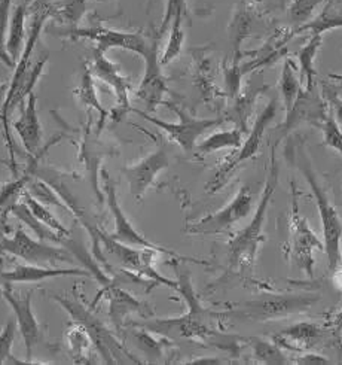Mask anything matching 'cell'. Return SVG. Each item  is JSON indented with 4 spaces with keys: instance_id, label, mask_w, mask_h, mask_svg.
I'll use <instances>...</instances> for the list:
<instances>
[{
    "instance_id": "52a82bcc",
    "label": "cell",
    "mask_w": 342,
    "mask_h": 365,
    "mask_svg": "<svg viewBox=\"0 0 342 365\" xmlns=\"http://www.w3.org/2000/svg\"><path fill=\"white\" fill-rule=\"evenodd\" d=\"M60 35L70 38V39H85L92 41L95 48L100 49L102 53H107L112 48L125 49V51L136 53L141 57L146 56L151 46V41L146 39L141 33H128L121 30L106 29L103 26H92V27H70L61 30Z\"/></svg>"
},
{
    "instance_id": "4fadbf2b",
    "label": "cell",
    "mask_w": 342,
    "mask_h": 365,
    "mask_svg": "<svg viewBox=\"0 0 342 365\" xmlns=\"http://www.w3.org/2000/svg\"><path fill=\"white\" fill-rule=\"evenodd\" d=\"M169 164L170 158L166 146H158L154 153L146 155L139 163L127 165L122 169V175L129 185V192L137 202L141 200L146 191L152 187L158 175L164 172L169 168Z\"/></svg>"
},
{
    "instance_id": "d6986e66",
    "label": "cell",
    "mask_w": 342,
    "mask_h": 365,
    "mask_svg": "<svg viewBox=\"0 0 342 365\" xmlns=\"http://www.w3.org/2000/svg\"><path fill=\"white\" fill-rule=\"evenodd\" d=\"M26 16H27V6L26 4H21L15 6L9 21V35L6 38V49L11 58L15 61V64H17L23 53L24 43L27 41Z\"/></svg>"
},
{
    "instance_id": "cb8c5ba5",
    "label": "cell",
    "mask_w": 342,
    "mask_h": 365,
    "mask_svg": "<svg viewBox=\"0 0 342 365\" xmlns=\"http://www.w3.org/2000/svg\"><path fill=\"white\" fill-rule=\"evenodd\" d=\"M109 298H110V317L113 319V324H115L118 328H121L122 325L125 313L137 312L144 306L140 302L134 300L133 297H129L127 292L115 288H112L109 291Z\"/></svg>"
},
{
    "instance_id": "8fae6325",
    "label": "cell",
    "mask_w": 342,
    "mask_h": 365,
    "mask_svg": "<svg viewBox=\"0 0 342 365\" xmlns=\"http://www.w3.org/2000/svg\"><path fill=\"white\" fill-rule=\"evenodd\" d=\"M0 295L11 306L14 318L17 321L20 334L26 346V358L30 361L35 347L43 341L41 324L33 312V291H28L24 297L15 294L11 287L0 289Z\"/></svg>"
},
{
    "instance_id": "7c38bea8",
    "label": "cell",
    "mask_w": 342,
    "mask_h": 365,
    "mask_svg": "<svg viewBox=\"0 0 342 365\" xmlns=\"http://www.w3.org/2000/svg\"><path fill=\"white\" fill-rule=\"evenodd\" d=\"M159 36L151 39V46L144 58V75L137 88V97L146 105L149 112H155L156 108L164 102L169 91L167 79L162 73V64L159 57Z\"/></svg>"
},
{
    "instance_id": "3957f363",
    "label": "cell",
    "mask_w": 342,
    "mask_h": 365,
    "mask_svg": "<svg viewBox=\"0 0 342 365\" xmlns=\"http://www.w3.org/2000/svg\"><path fill=\"white\" fill-rule=\"evenodd\" d=\"M53 14V9L50 5H46L43 2H39L35 8L33 16H31L30 21V27H28V35H27V41L24 43L23 53L15 64L14 68V75L9 81V90L5 98V103L0 109V121H2L4 125V131H5V138L8 140V146H9V155H11V165L12 170L15 172V155H14V146H12V139L9 135V124H8V118H9V105L12 102V98L15 97V94L18 93V90L23 87L24 81L27 78V73L31 68V56H33V49L38 45V41L41 38L42 29L46 23V20L50 19Z\"/></svg>"
},
{
    "instance_id": "8992f818",
    "label": "cell",
    "mask_w": 342,
    "mask_h": 365,
    "mask_svg": "<svg viewBox=\"0 0 342 365\" xmlns=\"http://www.w3.org/2000/svg\"><path fill=\"white\" fill-rule=\"evenodd\" d=\"M0 254H9L24 262L50 267L54 262H73L68 251L48 245L43 240L31 239L21 228L15 230L12 236H0Z\"/></svg>"
},
{
    "instance_id": "d6a6232c",
    "label": "cell",
    "mask_w": 342,
    "mask_h": 365,
    "mask_svg": "<svg viewBox=\"0 0 342 365\" xmlns=\"http://www.w3.org/2000/svg\"><path fill=\"white\" fill-rule=\"evenodd\" d=\"M321 131H323V142L324 145L333 149L342 157V128L338 125L335 118L326 117L321 123Z\"/></svg>"
},
{
    "instance_id": "30bf717a",
    "label": "cell",
    "mask_w": 342,
    "mask_h": 365,
    "mask_svg": "<svg viewBox=\"0 0 342 365\" xmlns=\"http://www.w3.org/2000/svg\"><path fill=\"white\" fill-rule=\"evenodd\" d=\"M253 207V194L247 187H241L233 200L220 210L208 215L198 222L191 224L189 235H220L249 217Z\"/></svg>"
},
{
    "instance_id": "603a6c76",
    "label": "cell",
    "mask_w": 342,
    "mask_h": 365,
    "mask_svg": "<svg viewBox=\"0 0 342 365\" xmlns=\"http://www.w3.org/2000/svg\"><path fill=\"white\" fill-rule=\"evenodd\" d=\"M280 93L283 97L286 112L292 110L293 105L296 103L301 94V81L296 75L295 64L290 60H286L283 64V71L280 76Z\"/></svg>"
},
{
    "instance_id": "83f0119b",
    "label": "cell",
    "mask_w": 342,
    "mask_h": 365,
    "mask_svg": "<svg viewBox=\"0 0 342 365\" xmlns=\"http://www.w3.org/2000/svg\"><path fill=\"white\" fill-rule=\"evenodd\" d=\"M24 203L27 205V207L30 209V212L33 213V217H35L36 220H39V221L43 222L45 225L53 228L54 231H57V233H58L60 236H63V237L69 236V230H68L66 227H64V225L55 218V215H53L50 210H48V209L42 205V202L38 200V198H35L31 194H27Z\"/></svg>"
},
{
    "instance_id": "ba28073f",
    "label": "cell",
    "mask_w": 342,
    "mask_h": 365,
    "mask_svg": "<svg viewBox=\"0 0 342 365\" xmlns=\"http://www.w3.org/2000/svg\"><path fill=\"white\" fill-rule=\"evenodd\" d=\"M317 294H286L264 295L250 300L242 307V317L256 322H265L289 317L293 313H302L319 302Z\"/></svg>"
},
{
    "instance_id": "7a4b0ae2",
    "label": "cell",
    "mask_w": 342,
    "mask_h": 365,
    "mask_svg": "<svg viewBox=\"0 0 342 365\" xmlns=\"http://www.w3.org/2000/svg\"><path fill=\"white\" fill-rule=\"evenodd\" d=\"M279 176H280V168H279V161H277V145H274L272 154H271L269 172L265 180L262 195H260V202L256 207L255 217L250 225L247 228H244L242 231H240V233L235 236V239L230 243V261L233 265H238L242 261L252 262L255 259L257 254V247L260 242H262L260 236H262V228L267 220L268 207L271 205L277 187H279Z\"/></svg>"
},
{
    "instance_id": "484cf974",
    "label": "cell",
    "mask_w": 342,
    "mask_h": 365,
    "mask_svg": "<svg viewBox=\"0 0 342 365\" xmlns=\"http://www.w3.org/2000/svg\"><path fill=\"white\" fill-rule=\"evenodd\" d=\"M11 212L17 217L21 222H24L26 225H28L31 230L35 231L36 236L42 240H50V242H61L63 236H60L57 231H54L53 228H50L48 225H45L43 222H41L39 220H36L33 217V213L30 212V209L27 207L26 203H18V205H14L11 207Z\"/></svg>"
},
{
    "instance_id": "9c48e42d",
    "label": "cell",
    "mask_w": 342,
    "mask_h": 365,
    "mask_svg": "<svg viewBox=\"0 0 342 365\" xmlns=\"http://www.w3.org/2000/svg\"><path fill=\"white\" fill-rule=\"evenodd\" d=\"M54 298L64 309H66V312H69L75 324L82 325L87 329V333L92 340V344L100 351L106 362L109 364L124 362L121 358L128 356V354L124 352L122 346L117 341L115 336H113L103 325V322L97 319L94 314L90 310H87L84 306H80L78 302L70 300L69 297L54 295Z\"/></svg>"
},
{
    "instance_id": "8d00e7d4",
    "label": "cell",
    "mask_w": 342,
    "mask_h": 365,
    "mask_svg": "<svg viewBox=\"0 0 342 365\" xmlns=\"http://www.w3.org/2000/svg\"><path fill=\"white\" fill-rule=\"evenodd\" d=\"M299 364H328L329 361L326 359L324 356H320V355H314V354H309V355H305L302 356L299 361Z\"/></svg>"
},
{
    "instance_id": "6da1fadb",
    "label": "cell",
    "mask_w": 342,
    "mask_h": 365,
    "mask_svg": "<svg viewBox=\"0 0 342 365\" xmlns=\"http://www.w3.org/2000/svg\"><path fill=\"white\" fill-rule=\"evenodd\" d=\"M298 165L305 180L308 182L309 188L313 191L316 206L320 215L321 228H323L324 252H326V257H328L329 269L335 270L341 262V243H342L341 218L335 206L332 205L328 192H326V190L320 184L319 176L311 165V160H309V157L306 155L304 148H301L299 155H298Z\"/></svg>"
},
{
    "instance_id": "e0dca14e",
    "label": "cell",
    "mask_w": 342,
    "mask_h": 365,
    "mask_svg": "<svg viewBox=\"0 0 342 365\" xmlns=\"http://www.w3.org/2000/svg\"><path fill=\"white\" fill-rule=\"evenodd\" d=\"M290 228H292V243H293V255H295V261L298 262L301 270H304L308 276H313L314 249L321 251V249H324V246L319 240V237L313 233V230L308 227L306 220L299 215L295 197H293Z\"/></svg>"
},
{
    "instance_id": "ffe728a7",
    "label": "cell",
    "mask_w": 342,
    "mask_h": 365,
    "mask_svg": "<svg viewBox=\"0 0 342 365\" xmlns=\"http://www.w3.org/2000/svg\"><path fill=\"white\" fill-rule=\"evenodd\" d=\"M323 45L321 35H311L306 45H304L296 53V58L299 63V72L305 81V90L311 91L314 86L316 78V58L320 53V48Z\"/></svg>"
},
{
    "instance_id": "d4e9b609",
    "label": "cell",
    "mask_w": 342,
    "mask_h": 365,
    "mask_svg": "<svg viewBox=\"0 0 342 365\" xmlns=\"http://www.w3.org/2000/svg\"><path fill=\"white\" fill-rule=\"evenodd\" d=\"M73 94L79 98L80 103L88 106V108H94L97 112L100 113V125L106 121L107 110L100 103L99 97H97V91H95V87H94V81H92V75H91L90 69L84 71L82 78H80V84L73 91Z\"/></svg>"
},
{
    "instance_id": "ac0fdd59",
    "label": "cell",
    "mask_w": 342,
    "mask_h": 365,
    "mask_svg": "<svg viewBox=\"0 0 342 365\" xmlns=\"http://www.w3.org/2000/svg\"><path fill=\"white\" fill-rule=\"evenodd\" d=\"M14 130L17 131V135L21 139V143L27 154L31 157L36 155L42 145L43 138V128L39 121L38 115V97L33 93H30L27 97V102L21 108L20 117L14 121L12 124Z\"/></svg>"
},
{
    "instance_id": "1f68e13d",
    "label": "cell",
    "mask_w": 342,
    "mask_h": 365,
    "mask_svg": "<svg viewBox=\"0 0 342 365\" xmlns=\"http://www.w3.org/2000/svg\"><path fill=\"white\" fill-rule=\"evenodd\" d=\"M253 356L264 364H286L287 359L284 354L279 349V346L267 340H253Z\"/></svg>"
},
{
    "instance_id": "7402d4cb",
    "label": "cell",
    "mask_w": 342,
    "mask_h": 365,
    "mask_svg": "<svg viewBox=\"0 0 342 365\" xmlns=\"http://www.w3.org/2000/svg\"><path fill=\"white\" fill-rule=\"evenodd\" d=\"M335 29H342V12L335 9L332 6V4H328L313 21L302 24L296 30V33L309 31L311 35H321L323 36L326 31L335 30Z\"/></svg>"
},
{
    "instance_id": "f546056e",
    "label": "cell",
    "mask_w": 342,
    "mask_h": 365,
    "mask_svg": "<svg viewBox=\"0 0 342 365\" xmlns=\"http://www.w3.org/2000/svg\"><path fill=\"white\" fill-rule=\"evenodd\" d=\"M326 0H290L287 19L293 26H302L313 15L316 8Z\"/></svg>"
},
{
    "instance_id": "44dd1931",
    "label": "cell",
    "mask_w": 342,
    "mask_h": 365,
    "mask_svg": "<svg viewBox=\"0 0 342 365\" xmlns=\"http://www.w3.org/2000/svg\"><path fill=\"white\" fill-rule=\"evenodd\" d=\"M242 145V131L240 128H233L226 131H218L205 138L197 145L200 154H211L222 151V149H238Z\"/></svg>"
},
{
    "instance_id": "4316f807",
    "label": "cell",
    "mask_w": 342,
    "mask_h": 365,
    "mask_svg": "<svg viewBox=\"0 0 342 365\" xmlns=\"http://www.w3.org/2000/svg\"><path fill=\"white\" fill-rule=\"evenodd\" d=\"M183 15L174 16V20L170 24V36L166 46L164 54L161 56V64L167 66L174 58H177L182 53V48L185 43V30H183Z\"/></svg>"
},
{
    "instance_id": "f35d334b",
    "label": "cell",
    "mask_w": 342,
    "mask_h": 365,
    "mask_svg": "<svg viewBox=\"0 0 342 365\" xmlns=\"http://www.w3.org/2000/svg\"><path fill=\"white\" fill-rule=\"evenodd\" d=\"M8 90H9V82H0V109H2V106L5 103Z\"/></svg>"
},
{
    "instance_id": "e575fe53",
    "label": "cell",
    "mask_w": 342,
    "mask_h": 365,
    "mask_svg": "<svg viewBox=\"0 0 342 365\" xmlns=\"http://www.w3.org/2000/svg\"><path fill=\"white\" fill-rule=\"evenodd\" d=\"M284 336H289L295 340H301V341H309L314 340L320 336V328L314 324H296L292 325L287 329L283 331Z\"/></svg>"
},
{
    "instance_id": "2e32d148",
    "label": "cell",
    "mask_w": 342,
    "mask_h": 365,
    "mask_svg": "<svg viewBox=\"0 0 342 365\" xmlns=\"http://www.w3.org/2000/svg\"><path fill=\"white\" fill-rule=\"evenodd\" d=\"M92 72L95 76L107 84L117 96V108L113 113V120L119 121L124 115L132 110L129 106V79L124 76L115 63H112L100 49H92Z\"/></svg>"
},
{
    "instance_id": "4dcf8cb0",
    "label": "cell",
    "mask_w": 342,
    "mask_h": 365,
    "mask_svg": "<svg viewBox=\"0 0 342 365\" xmlns=\"http://www.w3.org/2000/svg\"><path fill=\"white\" fill-rule=\"evenodd\" d=\"M11 6H12V0H0V61H2L5 66H8V68L14 69L15 61L11 58L6 49Z\"/></svg>"
},
{
    "instance_id": "836d02e7",
    "label": "cell",
    "mask_w": 342,
    "mask_h": 365,
    "mask_svg": "<svg viewBox=\"0 0 342 365\" xmlns=\"http://www.w3.org/2000/svg\"><path fill=\"white\" fill-rule=\"evenodd\" d=\"M186 12H188L186 0H167L164 16H162L161 27H159V30H158V36L161 38L162 35H164L166 30L170 27L171 21L174 20V16H177V15L186 16Z\"/></svg>"
},
{
    "instance_id": "5bb4252c",
    "label": "cell",
    "mask_w": 342,
    "mask_h": 365,
    "mask_svg": "<svg viewBox=\"0 0 342 365\" xmlns=\"http://www.w3.org/2000/svg\"><path fill=\"white\" fill-rule=\"evenodd\" d=\"M103 187H105V192H106V200H107V206L109 210L113 217V222H115V231L110 235V237L117 242H121L124 245L133 246V247H155V249H161V251L167 252L169 255H174L173 252L167 251L164 247H159L156 245H154L152 242H149L148 239H144L139 231L134 228V225L132 224L127 218V215L124 212V209L121 207L119 202H118V194H117V187L113 184L112 178L109 176L107 172H103Z\"/></svg>"
},
{
    "instance_id": "277c9868",
    "label": "cell",
    "mask_w": 342,
    "mask_h": 365,
    "mask_svg": "<svg viewBox=\"0 0 342 365\" xmlns=\"http://www.w3.org/2000/svg\"><path fill=\"white\" fill-rule=\"evenodd\" d=\"M170 106L177 113L178 117L177 123L162 121L159 118H155L154 115L139 109L132 108V110L140 115V117L144 118L146 121H149L151 124L158 127L159 130L164 131L170 138V140L177 143L188 154L193 153L195 149H197V145H198L197 142L203 135H205L208 130L215 128L223 123L222 118H195V117H191L188 112L178 109L174 105H170Z\"/></svg>"
},
{
    "instance_id": "d590c367",
    "label": "cell",
    "mask_w": 342,
    "mask_h": 365,
    "mask_svg": "<svg viewBox=\"0 0 342 365\" xmlns=\"http://www.w3.org/2000/svg\"><path fill=\"white\" fill-rule=\"evenodd\" d=\"M85 12V2L84 0H72V2L66 4L60 11L64 23H69L72 27L78 24V21L82 19Z\"/></svg>"
},
{
    "instance_id": "9a60e30c",
    "label": "cell",
    "mask_w": 342,
    "mask_h": 365,
    "mask_svg": "<svg viewBox=\"0 0 342 365\" xmlns=\"http://www.w3.org/2000/svg\"><path fill=\"white\" fill-rule=\"evenodd\" d=\"M61 276H90L82 269H55L50 265L15 262L11 269H5V261L0 259V289L14 284H39V282Z\"/></svg>"
},
{
    "instance_id": "f1b7e54d",
    "label": "cell",
    "mask_w": 342,
    "mask_h": 365,
    "mask_svg": "<svg viewBox=\"0 0 342 365\" xmlns=\"http://www.w3.org/2000/svg\"><path fill=\"white\" fill-rule=\"evenodd\" d=\"M18 333V327L15 318H9L5 327L0 331V365L4 364H21L17 361L12 355V347L15 337H17Z\"/></svg>"
},
{
    "instance_id": "74e56055",
    "label": "cell",
    "mask_w": 342,
    "mask_h": 365,
    "mask_svg": "<svg viewBox=\"0 0 342 365\" xmlns=\"http://www.w3.org/2000/svg\"><path fill=\"white\" fill-rule=\"evenodd\" d=\"M335 121L339 127H342V101H335Z\"/></svg>"
},
{
    "instance_id": "5b68a950",
    "label": "cell",
    "mask_w": 342,
    "mask_h": 365,
    "mask_svg": "<svg viewBox=\"0 0 342 365\" xmlns=\"http://www.w3.org/2000/svg\"><path fill=\"white\" fill-rule=\"evenodd\" d=\"M277 112H279V101L277 98H271L269 103L264 108V110L257 115V118L255 120V124L250 130V135L247 136L246 140H242V145L240 146V151L228 161L219 169L213 180L210 182L207 190L208 192H218L228 180H230L231 175L234 170L241 165L242 163H246L247 160L253 158L260 149V143H262L265 131L268 127L272 124V121L277 117Z\"/></svg>"
}]
</instances>
